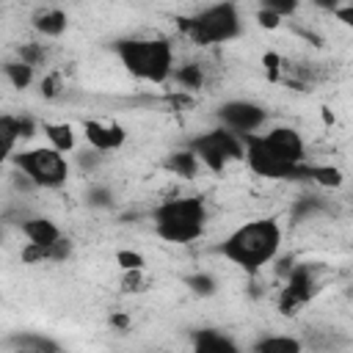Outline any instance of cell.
<instances>
[{
    "mask_svg": "<svg viewBox=\"0 0 353 353\" xmlns=\"http://www.w3.org/2000/svg\"><path fill=\"white\" fill-rule=\"evenodd\" d=\"M323 119H325V124H331V121H334V113H331L328 108H323Z\"/></svg>",
    "mask_w": 353,
    "mask_h": 353,
    "instance_id": "cell-37",
    "label": "cell"
},
{
    "mask_svg": "<svg viewBox=\"0 0 353 353\" xmlns=\"http://www.w3.org/2000/svg\"><path fill=\"white\" fill-rule=\"evenodd\" d=\"M116 265L127 273V270H143L146 268V259L141 251H132V248H119L116 251Z\"/></svg>",
    "mask_w": 353,
    "mask_h": 353,
    "instance_id": "cell-27",
    "label": "cell"
},
{
    "mask_svg": "<svg viewBox=\"0 0 353 353\" xmlns=\"http://www.w3.org/2000/svg\"><path fill=\"white\" fill-rule=\"evenodd\" d=\"M199 157L185 146V149H174V152H168L165 154V160H163V168L168 171V174H174V176H182V179H193L196 174H199Z\"/></svg>",
    "mask_w": 353,
    "mask_h": 353,
    "instance_id": "cell-18",
    "label": "cell"
},
{
    "mask_svg": "<svg viewBox=\"0 0 353 353\" xmlns=\"http://www.w3.org/2000/svg\"><path fill=\"white\" fill-rule=\"evenodd\" d=\"M8 353H63L61 345L44 334H33V331H22V334H11L6 339Z\"/></svg>",
    "mask_w": 353,
    "mask_h": 353,
    "instance_id": "cell-14",
    "label": "cell"
},
{
    "mask_svg": "<svg viewBox=\"0 0 353 353\" xmlns=\"http://www.w3.org/2000/svg\"><path fill=\"white\" fill-rule=\"evenodd\" d=\"M44 55H47V52H44V47H41V44H36V41H28V44H22V47L17 50V58H19L22 63L33 66V69L44 61Z\"/></svg>",
    "mask_w": 353,
    "mask_h": 353,
    "instance_id": "cell-28",
    "label": "cell"
},
{
    "mask_svg": "<svg viewBox=\"0 0 353 353\" xmlns=\"http://www.w3.org/2000/svg\"><path fill=\"white\" fill-rule=\"evenodd\" d=\"M3 74H6V80H8L17 91L28 88V85L33 83V66L22 63L19 58H17V61H6V63H3Z\"/></svg>",
    "mask_w": 353,
    "mask_h": 353,
    "instance_id": "cell-23",
    "label": "cell"
},
{
    "mask_svg": "<svg viewBox=\"0 0 353 353\" xmlns=\"http://www.w3.org/2000/svg\"><path fill=\"white\" fill-rule=\"evenodd\" d=\"M328 210V204L320 199V196H301V199H295V204L290 207V218L295 221V223H301V221H309V218H314V215H320V212H325Z\"/></svg>",
    "mask_w": 353,
    "mask_h": 353,
    "instance_id": "cell-21",
    "label": "cell"
},
{
    "mask_svg": "<svg viewBox=\"0 0 353 353\" xmlns=\"http://www.w3.org/2000/svg\"><path fill=\"white\" fill-rule=\"evenodd\" d=\"M83 135H85L88 146L102 152V154L121 149L124 141H127V130L121 124H116V121H97V119H85L83 121Z\"/></svg>",
    "mask_w": 353,
    "mask_h": 353,
    "instance_id": "cell-11",
    "label": "cell"
},
{
    "mask_svg": "<svg viewBox=\"0 0 353 353\" xmlns=\"http://www.w3.org/2000/svg\"><path fill=\"white\" fill-rule=\"evenodd\" d=\"M113 52L119 55L121 66L146 83H165L174 74V47L168 39L154 36V39H116Z\"/></svg>",
    "mask_w": 353,
    "mask_h": 353,
    "instance_id": "cell-2",
    "label": "cell"
},
{
    "mask_svg": "<svg viewBox=\"0 0 353 353\" xmlns=\"http://www.w3.org/2000/svg\"><path fill=\"white\" fill-rule=\"evenodd\" d=\"M190 353H240L234 339L218 328H199L193 334V350Z\"/></svg>",
    "mask_w": 353,
    "mask_h": 353,
    "instance_id": "cell-15",
    "label": "cell"
},
{
    "mask_svg": "<svg viewBox=\"0 0 353 353\" xmlns=\"http://www.w3.org/2000/svg\"><path fill=\"white\" fill-rule=\"evenodd\" d=\"M262 6H265V8H270V11H276L281 19L298 11V3H295V0H265Z\"/></svg>",
    "mask_w": 353,
    "mask_h": 353,
    "instance_id": "cell-31",
    "label": "cell"
},
{
    "mask_svg": "<svg viewBox=\"0 0 353 353\" xmlns=\"http://www.w3.org/2000/svg\"><path fill=\"white\" fill-rule=\"evenodd\" d=\"M281 248V226L276 218H256L243 226H237L223 243L215 248L223 259L237 265L243 273L256 276L262 268H268Z\"/></svg>",
    "mask_w": 353,
    "mask_h": 353,
    "instance_id": "cell-1",
    "label": "cell"
},
{
    "mask_svg": "<svg viewBox=\"0 0 353 353\" xmlns=\"http://www.w3.org/2000/svg\"><path fill=\"white\" fill-rule=\"evenodd\" d=\"M268 149L284 163H306V146L295 127H273L262 132Z\"/></svg>",
    "mask_w": 353,
    "mask_h": 353,
    "instance_id": "cell-10",
    "label": "cell"
},
{
    "mask_svg": "<svg viewBox=\"0 0 353 353\" xmlns=\"http://www.w3.org/2000/svg\"><path fill=\"white\" fill-rule=\"evenodd\" d=\"M171 77L176 80V85L182 91H199L204 85V69L199 63H182L179 69H174Z\"/></svg>",
    "mask_w": 353,
    "mask_h": 353,
    "instance_id": "cell-22",
    "label": "cell"
},
{
    "mask_svg": "<svg viewBox=\"0 0 353 353\" xmlns=\"http://www.w3.org/2000/svg\"><path fill=\"white\" fill-rule=\"evenodd\" d=\"M314 292H317L314 268H312L309 262H295L292 270L287 273L284 287H281V295H279V312H281V314H295L303 303L312 301Z\"/></svg>",
    "mask_w": 353,
    "mask_h": 353,
    "instance_id": "cell-9",
    "label": "cell"
},
{
    "mask_svg": "<svg viewBox=\"0 0 353 353\" xmlns=\"http://www.w3.org/2000/svg\"><path fill=\"white\" fill-rule=\"evenodd\" d=\"M41 132L50 141V146L58 149L61 154L74 152V130H72V124H66V121H41Z\"/></svg>",
    "mask_w": 353,
    "mask_h": 353,
    "instance_id": "cell-20",
    "label": "cell"
},
{
    "mask_svg": "<svg viewBox=\"0 0 353 353\" xmlns=\"http://www.w3.org/2000/svg\"><path fill=\"white\" fill-rule=\"evenodd\" d=\"M22 262L25 265H39V262H66L72 256V243L66 237H61L52 245H36V243H25L22 248Z\"/></svg>",
    "mask_w": 353,
    "mask_h": 353,
    "instance_id": "cell-13",
    "label": "cell"
},
{
    "mask_svg": "<svg viewBox=\"0 0 353 353\" xmlns=\"http://www.w3.org/2000/svg\"><path fill=\"white\" fill-rule=\"evenodd\" d=\"M262 66H265V72H268V80H279L281 55H279V52H265V55H262Z\"/></svg>",
    "mask_w": 353,
    "mask_h": 353,
    "instance_id": "cell-34",
    "label": "cell"
},
{
    "mask_svg": "<svg viewBox=\"0 0 353 353\" xmlns=\"http://www.w3.org/2000/svg\"><path fill=\"white\" fill-rule=\"evenodd\" d=\"M221 127H226L234 135H251L259 127H265L268 121V110L251 99H229L223 105H218L215 110Z\"/></svg>",
    "mask_w": 353,
    "mask_h": 353,
    "instance_id": "cell-8",
    "label": "cell"
},
{
    "mask_svg": "<svg viewBox=\"0 0 353 353\" xmlns=\"http://www.w3.org/2000/svg\"><path fill=\"white\" fill-rule=\"evenodd\" d=\"M256 22H259V28H265V30H276V28L281 25V17H279L276 11L259 6V11H256Z\"/></svg>",
    "mask_w": 353,
    "mask_h": 353,
    "instance_id": "cell-32",
    "label": "cell"
},
{
    "mask_svg": "<svg viewBox=\"0 0 353 353\" xmlns=\"http://www.w3.org/2000/svg\"><path fill=\"white\" fill-rule=\"evenodd\" d=\"M309 182H314V185H320V188H342L345 174H342L336 165H317V163H312Z\"/></svg>",
    "mask_w": 353,
    "mask_h": 353,
    "instance_id": "cell-24",
    "label": "cell"
},
{
    "mask_svg": "<svg viewBox=\"0 0 353 353\" xmlns=\"http://www.w3.org/2000/svg\"><path fill=\"white\" fill-rule=\"evenodd\" d=\"M176 25L193 44H201V47L226 44L243 33V19H240V11L234 3L207 6V8L196 11L193 17H179Z\"/></svg>",
    "mask_w": 353,
    "mask_h": 353,
    "instance_id": "cell-4",
    "label": "cell"
},
{
    "mask_svg": "<svg viewBox=\"0 0 353 353\" xmlns=\"http://www.w3.org/2000/svg\"><path fill=\"white\" fill-rule=\"evenodd\" d=\"M243 146H245V163L248 168L256 174V176H265V179H284V182H309V171H312V163H284L279 160L262 132H251V135H240Z\"/></svg>",
    "mask_w": 353,
    "mask_h": 353,
    "instance_id": "cell-6",
    "label": "cell"
},
{
    "mask_svg": "<svg viewBox=\"0 0 353 353\" xmlns=\"http://www.w3.org/2000/svg\"><path fill=\"white\" fill-rule=\"evenodd\" d=\"M39 127H41V124H39L33 116H11V113H6V116L0 119V132H3V149H6V157L14 154V143H17V141H28V138H33Z\"/></svg>",
    "mask_w": 353,
    "mask_h": 353,
    "instance_id": "cell-12",
    "label": "cell"
},
{
    "mask_svg": "<svg viewBox=\"0 0 353 353\" xmlns=\"http://www.w3.org/2000/svg\"><path fill=\"white\" fill-rule=\"evenodd\" d=\"M85 204L94 210H108V207H113V190L108 185H91L85 190Z\"/></svg>",
    "mask_w": 353,
    "mask_h": 353,
    "instance_id": "cell-26",
    "label": "cell"
},
{
    "mask_svg": "<svg viewBox=\"0 0 353 353\" xmlns=\"http://www.w3.org/2000/svg\"><path fill=\"white\" fill-rule=\"evenodd\" d=\"M66 25H69V17H66V11H61V8H41V11L33 17V30L41 33L44 39H58V36H63Z\"/></svg>",
    "mask_w": 353,
    "mask_h": 353,
    "instance_id": "cell-17",
    "label": "cell"
},
{
    "mask_svg": "<svg viewBox=\"0 0 353 353\" xmlns=\"http://www.w3.org/2000/svg\"><path fill=\"white\" fill-rule=\"evenodd\" d=\"M143 270H127L124 279H121V290L124 292H141L143 290Z\"/></svg>",
    "mask_w": 353,
    "mask_h": 353,
    "instance_id": "cell-30",
    "label": "cell"
},
{
    "mask_svg": "<svg viewBox=\"0 0 353 353\" xmlns=\"http://www.w3.org/2000/svg\"><path fill=\"white\" fill-rule=\"evenodd\" d=\"M19 229L28 237V243H36V245H52L63 237L58 223H52L50 218H25L19 221Z\"/></svg>",
    "mask_w": 353,
    "mask_h": 353,
    "instance_id": "cell-16",
    "label": "cell"
},
{
    "mask_svg": "<svg viewBox=\"0 0 353 353\" xmlns=\"http://www.w3.org/2000/svg\"><path fill=\"white\" fill-rule=\"evenodd\" d=\"M39 88H41V97L44 99H55L61 94V77L58 74H47V77H41Z\"/></svg>",
    "mask_w": 353,
    "mask_h": 353,
    "instance_id": "cell-33",
    "label": "cell"
},
{
    "mask_svg": "<svg viewBox=\"0 0 353 353\" xmlns=\"http://www.w3.org/2000/svg\"><path fill=\"white\" fill-rule=\"evenodd\" d=\"M185 287H188L193 295H199V298H210V295L218 292L215 276H212V273H204V270H196V273L185 276Z\"/></svg>",
    "mask_w": 353,
    "mask_h": 353,
    "instance_id": "cell-25",
    "label": "cell"
},
{
    "mask_svg": "<svg viewBox=\"0 0 353 353\" xmlns=\"http://www.w3.org/2000/svg\"><path fill=\"white\" fill-rule=\"evenodd\" d=\"M154 234L165 243L188 245L204 234L207 223V201L204 196H182V199H165L152 210Z\"/></svg>",
    "mask_w": 353,
    "mask_h": 353,
    "instance_id": "cell-3",
    "label": "cell"
},
{
    "mask_svg": "<svg viewBox=\"0 0 353 353\" xmlns=\"http://www.w3.org/2000/svg\"><path fill=\"white\" fill-rule=\"evenodd\" d=\"M102 152H97V149H83V152H77V165H80V171L83 174H91V171H97L99 168V163H102Z\"/></svg>",
    "mask_w": 353,
    "mask_h": 353,
    "instance_id": "cell-29",
    "label": "cell"
},
{
    "mask_svg": "<svg viewBox=\"0 0 353 353\" xmlns=\"http://www.w3.org/2000/svg\"><path fill=\"white\" fill-rule=\"evenodd\" d=\"M188 149L212 174H221L232 160H245V146H243L240 135L229 132L226 127H215V130H207V132L193 135L188 141Z\"/></svg>",
    "mask_w": 353,
    "mask_h": 353,
    "instance_id": "cell-7",
    "label": "cell"
},
{
    "mask_svg": "<svg viewBox=\"0 0 353 353\" xmlns=\"http://www.w3.org/2000/svg\"><path fill=\"white\" fill-rule=\"evenodd\" d=\"M331 14L336 17V22H342V25L353 28V3H347V6H336Z\"/></svg>",
    "mask_w": 353,
    "mask_h": 353,
    "instance_id": "cell-35",
    "label": "cell"
},
{
    "mask_svg": "<svg viewBox=\"0 0 353 353\" xmlns=\"http://www.w3.org/2000/svg\"><path fill=\"white\" fill-rule=\"evenodd\" d=\"M110 325L119 328V331H127V328L132 325V320H130V314H124V312H113V314H110Z\"/></svg>",
    "mask_w": 353,
    "mask_h": 353,
    "instance_id": "cell-36",
    "label": "cell"
},
{
    "mask_svg": "<svg viewBox=\"0 0 353 353\" xmlns=\"http://www.w3.org/2000/svg\"><path fill=\"white\" fill-rule=\"evenodd\" d=\"M251 353H303V342L290 334H268L251 345Z\"/></svg>",
    "mask_w": 353,
    "mask_h": 353,
    "instance_id": "cell-19",
    "label": "cell"
},
{
    "mask_svg": "<svg viewBox=\"0 0 353 353\" xmlns=\"http://www.w3.org/2000/svg\"><path fill=\"white\" fill-rule=\"evenodd\" d=\"M8 163L22 171L25 176H30V182L36 188H47L55 190L61 185H66L69 179V163L66 157L52 149V146H39V149H19L8 157Z\"/></svg>",
    "mask_w": 353,
    "mask_h": 353,
    "instance_id": "cell-5",
    "label": "cell"
}]
</instances>
